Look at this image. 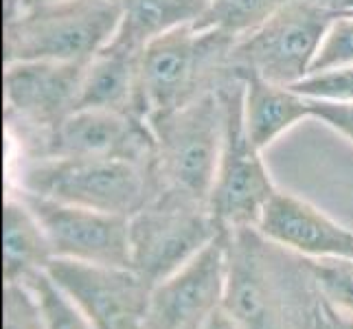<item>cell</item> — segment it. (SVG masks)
I'll return each mask as SVG.
<instances>
[{"label": "cell", "instance_id": "cell-16", "mask_svg": "<svg viewBox=\"0 0 353 329\" xmlns=\"http://www.w3.org/2000/svg\"><path fill=\"white\" fill-rule=\"evenodd\" d=\"M243 77V123L254 145L263 152L299 126L303 119H314L312 101L292 86L272 83L263 77L241 72Z\"/></svg>", "mask_w": 353, "mask_h": 329}, {"label": "cell", "instance_id": "cell-27", "mask_svg": "<svg viewBox=\"0 0 353 329\" xmlns=\"http://www.w3.org/2000/svg\"><path fill=\"white\" fill-rule=\"evenodd\" d=\"M202 329H241L239 325H237V321L230 316L226 310H224V306L220 308V310H215L211 316H209V321H206L204 325H202Z\"/></svg>", "mask_w": 353, "mask_h": 329}, {"label": "cell", "instance_id": "cell-3", "mask_svg": "<svg viewBox=\"0 0 353 329\" xmlns=\"http://www.w3.org/2000/svg\"><path fill=\"white\" fill-rule=\"evenodd\" d=\"M237 38L220 29L182 24L154 38L141 53V101L145 119L220 90L239 75L233 48Z\"/></svg>", "mask_w": 353, "mask_h": 329}, {"label": "cell", "instance_id": "cell-24", "mask_svg": "<svg viewBox=\"0 0 353 329\" xmlns=\"http://www.w3.org/2000/svg\"><path fill=\"white\" fill-rule=\"evenodd\" d=\"M353 66V14H338L316 53L312 72Z\"/></svg>", "mask_w": 353, "mask_h": 329}, {"label": "cell", "instance_id": "cell-25", "mask_svg": "<svg viewBox=\"0 0 353 329\" xmlns=\"http://www.w3.org/2000/svg\"><path fill=\"white\" fill-rule=\"evenodd\" d=\"M314 119L336 130L340 137L353 143V103H321L312 101Z\"/></svg>", "mask_w": 353, "mask_h": 329}, {"label": "cell", "instance_id": "cell-8", "mask_svg": "<svg viewBox=\"0 0 353 329\" xmlns=\"http://www.w3.org/2000/svg\"><path fill=\"white\" fill-rule=\"evenodd\" d=\"M336 16V11L319 0H288L257 29L235 42V66L239 72L294 86L312 72L316 53Z\"/></svg>", "mask_w": 353, "mask_h": 329}, {"label": "cell", "instance_id": "cell-12", "mask_svg": "<svg viewBox=\"0 0 353 329\" xmlns=\"http://www.w3.org/2000/svg\"><path fill=\"white\" fill-rule=\"evenodd\" d=\"M226 288V230L172 277L152 288L145 329H202L222 308Z\"/></svg>", "mask_w": 353, "mask_h": 329}, {"label": "cell", "instance_id": "cell-22", "mask_svg": "<svg viewBox=\"0 0 353 329\" xmlns=\"http://www.w3.org/2000/svg\"><path fill=\"white\" fill-rule=\"evenodd\" d=\"M3 329H46L40 301L27 281L3 283Z\"/></svg>", "mask_w": 353, "mask_h": 329}, {"label": "cell", "instance_id": "cell-7", "mask_svg": "<svg viewBox=\"0 0 353 329\" xmlns=\"http://www.w3.org/2000/svg\"><path fill=\"white\" fill-rule=\"evenodd\" d=\"M83 68L48 59L5 64V128L18 158L38 156L51 132L79 108Z\"/></svg>", "mask_w": 353, "mask_h": 329}, {"label": "cell", "instance_id": "cell-29", "mask_svg": "<svg viewBox=\"0 0 353 329\" xmlns=\"http://www.w3.org/2000/svg\"><path fill=\"white\" fill-rule=\"evenodd\" d=\"M325 7H330L336 14H351L353 11V0H319Z\"/></svg>", "mask_w": 353, "mask_h": 329}, {"label": "cell", "instance_id": "cell-28", "mask_svg": "<svg viewBox=\"0 0 353 329\" xmlns=\"http://www.w3.org/2000/svg\"><path fill=\"white\" fill-rule=\"evenodd\" d=\"M40 3H48V0H5V20L20 14L22 9L33 7V5H40Z\"/></svg>", "mask_w": 353, "mask_h": 329}, {"label": "cell", "instance_id": "cell-10", "mask_svg": "<svg viewBox=\"0 0 353 329\" xmlns=\"http://www.w3.org/2000/svg\"><path fill=\"white\" fill-rule=\"evenodd\" d=\"M14 191L40 219L53 259L130 268V217Z\"/></svg>", "mask_w": 353, "mask_h": 329}, {"label": "cell", "instance_id": "cell-9", "mask_svg": "<svg viewBox=\"0 0 353 329\" xmlns=\"http://www.w3.org/2000/svg\"><path fill=\"white\" fill-rule=\"evenodd\" d=\"M224 99V145L211 193V211L224 230L257 226L268 200L279 189L243 123V77L220 88Z\"/></svg>", "mask_w": 353, "mask_h": 329}, {"label": "cell", "instance_id": "cell-11", "mask_svg": "<svg viewBox=\"0 0 353 329\" xmlns=\"http://www.w3.org/2000/svg\"><path fill=\"white\" fill-rule=\"evenodd\" d=\"M46 272L75 299L94 329H145L152 288L132 268L51 259Z\"/></svg>", "mask_w": 353, "mask_h": 329}, {"label": "cell", "instance_id": "cell-23", "mask_svg": "<svg viewBox=\"0 0 353 329\" xmlns=\"http://www.w3.org/2000/svg\"><path fill=\"white\" fill-rule=\"evenodd\" d=\"M323 297L353 314V259H312Z\"/></svg>", "mask_w": 353, "mask_h": 329}, {"label": "cell", "instance_id": "cell-1", "mask_svg": "<svg viewBox=\"0 0 353 329\" xmlns=\"http://www.w3.org/2000/svg\"><path fill=\"white\" fill-rule=\"evenodd\" d=\"M323 299L312 259L263 237L257 226L226 230L222 306L241 329H316Z\"/></svg>", "mask_w": 353, "mask_h": 329}, {"label": "cell", "instance_id": "cell-4", "mask_svg": "<svg viewBox=\"0 0 353 329\" xmlns=\"http://www.w3.org/2000/svg\"><path fill=\"white\" fill-rule=\"evenodd\" d=\"M121 24L114 0H48L22 9L3 24L5 64L48 59L88 64Z\"/></svg>", "mask_w": 353, "mask_h": 329}, {"label": "cell", "instance_id": "cell-6", "mask_svg": "<svg viewBox=\"0 0 353 329\" xmlns=\"http://www.w3.org/2000/svg\"><path fill=\"white\" fill-rule=\"evenodd\" d=\"M222 233L209 204L158 187L154 198L130 217V268L154 288Z\"/></svg>", "mask_w": 353, "mask_h": 329}, {"label": "cell", "instance_id": "cell-20", "mask_svg": "<svg viewBox=\"0 0 353 329\" xmlns=\"http://www.w3.org/2000/svg\"><path fill=\"white\" fill-rule=\"evenodd\" d=\"M24 281L29 283V288L40 301L46 329H94L86 312L77 306L75 299L66 290H62L53 281V277L46 270L35 272Z\"/></svg>", "mask_w": 353, "mask_h": 329}, {"label": "cell", "instance_id": "cell-21", "mask_svg": "<svg viewBox=\"0 0 353 329\" xmlns=\"http://www.w3.org/2000/svg\"><path fill=\"white\" fill-rule=\"evenodd\" d=\"M292 88L310 101L353 103V66L310 72Z\"/></svg>", "mask_w": 353, "mask_h": 329}, {"label": "cell", "instance_id": "cell-17", "mask_svg": "<svg viewBox=\"0 0 353 329\" xmlns=\"http://www.w3.org/2000/svg\"><path fill=\"white\" fill-rule=\"evenodd\" d=\"M53 250L40 219L14 189L7 187L3 202V279L24 281L46 270Z\"/></svg>", "mask_w": 353, "mask_h": 329}, {"label": "cell", "instance_id": "cell-15", "mask_svg": "<svg viewBox=\"0 0 353 329\" xmlns=\"http://www.w3.org/2000/svg\"><path fill=\"white\" fill-rule=\"evenodd\" d=\"M141 53L117 40L108 42L83 68L79 108L114 110L145 119L139 72Z\"/></svg>", "mask_w": 353, "mask_h": 329}, {"label": "cell", "instance_id": "cell-18", "mask_svg": "<svg viewBox=\"0 0 353 329\" xmlns=\"http://www.w3.org/2000/svg\"><path fill=\"white\" fill-rule=\"evenodd\" d=\"M121 24L112 40L143 51L154 38L204 16L211 0H114Z\"/></svg>", "mask_w": 353, "mask_h": 329}, {"label": "cell", "instance_id": "cell-13", "mask_svg": "<svg viewBox=\"0 0 353 329\" xmlns=\"http://www.w3.org/2000/svg\"><path fill=\"white\" fill-rule=\"evenodd\" d=\"M33 158H125L156 165V141L145 119L101 108H77Z\"/></svg>", "mask_w": 353, "mask_h": 329}, {"label": "cell", "instance_id": "cell-2", "mask_svg": "<svg viewBox=\"0 0 353 329\" xmlns=\"http://www.w3.org/2000/svg\"><path fill=\"white\" fill-rule=\"evenodd\" d=\"M7 187L132 217L158 191L156 165L125 158H16Z\"/></svg>", "mask_w": 353, "mask_h": 329}, {"label": "cell", "instance_id": "cell-14", "mask_svg": "<svg viewBox=\"0 0 353 329\" xmlns=\"http://www.w3.org/2000/svg\"><path fill=\"white\" fill-rule=\"evenodd\" d=\"M257 230L270 241L307 259H353V230L319 206L276 189L259 217Z\"/></svg>", "mask_w": 353, "mask_h": 329}, {"label": "cell", "instance_id": "cell-30", "mask_svg": "<svg viewBox=\"0 0 353 329\" xmlns=\"http://www.w3.org/2000/svg\"><path fill=\"white\" fill-rule=\"evenodd\" d=\"M351 14H353V11H351Z\"/></svg>", "mask_w": 353, "mask_h": 329}, {"label": "cell", "instance_id": "cell-5", "mask_svg": "<svg viewBox=\"0 0 353 329\" xmlns=\"http://www.w3.org/2000/svg\"><path fill=\"white\" fill-rule=\"evenodd\" d=\"M224 99L220 90L150 117L156 141L158 185L209 204L224 145Z\"/></svg>", "mask_w": 353, "mask_h": 329}, {"label": "cell", "instance_id": "cell-26", "mask_svg": "<svg viewBox=\"0 0 353 329\" xmlns=\"http://www.w3.org/2000/svg\"><path fill=\"white\" fill-rule=\"evenodd\" d=\"M316 329H353V314L340 310L334 306V303L323 299Z\"/></svg>", "mask_w": 353, "mask_h": 329}, {"label": "cell", "instance_id": "cell-19", "mask_svg": "<svg viewBox=\"0 0 353 329\" xmlns=\"http://www.w3.org/2000/svg\"><path fill=\"white\" fill-rule=\"evenodd\" d=\"M285 3L288 0H211L204 16L193 24L202 29H220L239 40Z\"/></svg>", "mask_w": 353, "mask_h": 329}]
</instances>
